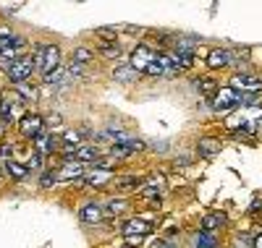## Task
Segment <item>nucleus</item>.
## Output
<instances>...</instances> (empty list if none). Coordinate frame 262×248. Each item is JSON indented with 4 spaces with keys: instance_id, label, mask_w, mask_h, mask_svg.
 <instances>
[{
    "instance_id": "nucleus-35",
    "label": "nucleus",
    "mask_w": 262,
    "mask_h": 248,
    "mask_svg": "<svg viewBox=\"0 0 262 248\" xmlns=\"http://www.w3.org/2000/svg\"><path fill=\"white\" fill-rule=\"evenodd\" d=\"M142 240H144V238H139V235H126V243H128V245H139Z\"/></svg>"
},
{
    "instance_id": "nucleus-37",
    "label": "nucleus",
    "mask_w": 262,
    "mask_h": 248,
    "mask_svg": "<svg viewBox=\"0 0 262 248\" xmlns=\"http://www.w3.org/2000/svg\"><path fill=\"white\" fill-rule=\"evenodd\" d=\"M257 248H262V238H259V240H257Z\"/></svg>"
},
{
    "instance_id": "nucleus-6",
    "label": "nucleus",
    "mask_w": 262,
    "mask_h": 248,
    "mask_svg": "<svg viewBox=\"0 0 262 248\" xmlns=\"http://www.w3.org/2000/svg\"><path fill=\"white\" fill-rule=\"evenodd\" d=\"M152 60H155V53H152L147 44H139V47L134 50V55H131V68L139 71V73H144L147 65H149Z\"/></svg>"
},
{
    "instance_id": "nucleus-16",
    "label": "nucleus",
    "mask_w": 262,
    "mask_h": 248,
    "mask_svg": "<svg viewBox=\"0 0 262 248\" xmlns=\"http://www.w3.org/2000/svg\"><path fill=\"white\" fill-rule=\"evenodd\" d=\"M196 89H200V94H205V97H215L217 92H221V86H217V81L212 76L196 79Z\"/></svg>"
},
{
    "instance_id": "nucleus-27",
    "label": "nucleus",
    "mask_w": 262,
    "mask_h": 248,
    "mask_svg": "<svg viewBox=\"0 0 262 248\" xmlns=\"http://www.w3.org/2000/svg\"><path fill=\"white\" fill-rule=\"evenodd\" d=\"M134 186H142V180L134 178V175H128V178H121V180H118V188H121V191H128V188H134Z\"/></svg>"
},
{
    "instance_id": "nucleus-20",
    "label": "nucleus",
    "mask_w": 262,
    "mask_h": 248,
    "mask_svg": "<svg viewBox=\"0 0 262 248\" xmlns=\"http://www.w3.org/2000/svg\"><path fill=\"white\" fill-rule=\"evenodd\" d=\"M97 53H100V55H105V58H111V60L121 58V47H118L116 42H102L100 47H97Z\"/></svg>"
},
{
    "instance_id": "nucleus-1",
    "label": "nucleus",
    "mask_w": 262,
    "mask_h": 248,
    "mask_svg": "<svg viewBox=\"0 0 262 248\" xmlns=\"http://www.w3.org/2000/svg\"><path fill=\"white\" fill-rule=\"evenodd\" d=\"M238 102H242L238 92H236V89H231V86H226V89H221V92L212 97V110L215 112H228V110L238 107Z\"/></svg>"
},
{
    "instance_id": "nucleus-9",
    "label": "nucleus",
    "mask_w": 262,
    "mask_h": 248,
    "mask_svg": "<svg viewBox=\"0 0 262 248\" xmlns=\"http://www.w3.org/2000/svg\"><path fill=\"white\" fill-rule=\"evenodd\" d=\"M79 217H81V222H86V225H97V222L105 217V209L92 201V204H84V207H81Z\"/></svg>"
},
{
    "instance_id": "nucleus-12",
    "label": "nucleus",
    "mask_w": 262,
    "mask_h": 248,
    "mask_svg": "<svg viewBox=\"0 0 262 248\" xmlns=\"http://www.w3.org/2000/svg\"><path fill=\"white\" fill-rule=\"evenodd\" d=\"M74 160L76 162H97L100 160V152H97V146H92V144H81L76 152H74Z\"/></svg>"
},
{
    "instance_id": "nucleus-11",
    "label": "nucleus",
    "mask_w": 262,
    "mask_h": 248,
    "mask_svg": "<svg viewBox=\"0 0 262 248\" xmlns=\"http://www.w3.org/2000/svg\"><path fill=\"white\" fill-rule=\"evenodd\" d=\"M81 175H84V165H81V162H66V165L55 172L58 180H76V178H81Z\"/></svg>"
},
{
    "instance_id": "nucleus-29",
    "label": "nucleus",
    "mask_w": 262,
    "mask_h": 248,
    "mask_svg": "<svg viewBox=\"0 0 262 248\" xmlns=\"http://www.w3.org/2000/svg\"><path fill=\"white\" fill-rule=\"evenodd\" d=\"M0 160H3V162L13 160V146L8 141H0Z\"/></svg>"
},
{
    "instance_id": "nucleus-5",
    "label": "nucleus",
    "mask_w": 262,
    "mask_h": 248,
    "mask_svg": "<svg viewBox=\"0 0 262 248\" xmlns=\"http://www.w3.org/2000/svg\"><path fill=\"white\" fill-rule=\"evenodd\" d=\"M42 128H45V120H42L39 115H24L21 123H18V133L24 139H37L42 133Z\"/></svg>"
},
{
    "instance_id": "nucleus-2",
    "label": "nucleus",
    "mask_w": 262,
    "mask_h": 248,
    "mask_svg": "<svg viewBox=\"0 0 262 248\" xmlns=\"http://www.w3.org/2000/svg\"><path fill=\"white\" fill-rule=\"evenodd\" d=\"M58 65H60V50H58V44H45V50H42V60L37 63V71L50 76V73L58 71Z\"/></svg>"
},
{
    "instance_id": "nucleus-21",
    "label": "nucleus",
    "mask_w": 262,
    "mask_h": 248,
    "mask_svg": "<svg viewBox=\"0 0 262 248\" xmlns=\"http://www.w3.org/2000/svg\"><path fill=\"white\" fill-rule=\"evenodd\" d=\"M196 248H217V238H215V233L202 230L200 235H196Z\"/></svg>"
},
{
    "instance_id": "nucleus-28",
    "label": "nucleus",
    "mask_w": 262,
    "mask_h": 248,
    "mask_svg": "<svg viewBox=\"0 0 262 248\" xmlns=\"http://www.w3.org/2000/svg\"><path fill=\"white\" fill-rule=\"evenodd\" d=\"M42 167V154L39 152H32L29 160H27V170H39Z\"/></svg>"
},
{
    "instance_id": "nucleus-14",
    "label": "nucleus",
    "mask_w": 262,
    "mask_h": 248,
    "mask_svg": "<svg viewBox=\"0 0 262 248\" xmlns=\"http://www.w3.org/2000/svg\"><path fill=\"white\" fill-rule=\"evenodd\" d=\"M113 79L121 81V84H131V81L139 79V71L131 68V63H123V65H118V68L113 71Z\"/></svg>"
},
{
    "instance_id": "nucleus-36",
    "label": "nucleus",
    "mask_w": 262,
    "mask_h": 248,
    "mask_svg": "<svg viewBox=\"0 0 262 248\" xmlns=\"http://www.w3.org/2000/svg\"><path fill=\"white\" fill-rule=\"evenodd\" d=\"M152 248H173L168 240H155V245H152Z\"/></svg>"
},
{
    "instance_id": "nucleus-19",
    "label": "nucleus",
    "mask_w": 262,
    "mask_h": 248,
    "mask_svg": "<svg viewBox=\"0 0 262 248\" xmlns=\"http://www.w3.org/2000/svg\"><path fill=\"white\" fill-rule=\"evenodd\" d=\"M6 165V172L11 175V178H16V180H24L27 178V165H21V162H16V160H8V162H3Z\"/></svg>"
},
{
    "instance_id": "nucleus-32",
    "label": "nucleus",
    "mask_w": 262,
    "mask_h": 248,
    "mask_svg": "<svg viewBox=\"0 0 262 248\" xmlns=\"http://www.w3.org/2000/svg\"><path fill=\"white\" fill-rule=\"evenodd\" d=\"M233 248H252V238L249 235H238L233 240Z\"/></svg>"
},
{
    "instance_id": "nucleus-4",
    "label": "nucleus",
    "mask_w": 262,
    "mask_h": 248,
    "mask_svg": "<svg viewBox=\"0 0 262 248\" xmlns=\"http://www.w3.org/2000/svg\"><path fill=\"white\" fill-rule=\"evenodd\" d=\"M231 89H236V92L242 94H259L262 92V81L257 76H247V73H236L231 79Z\"/></svg>"
},
{
    "instance_id": "nucleus-34",
    "label": "nucleus",
    "mask_w": 262,
    "mask_h": 248,
    "mask_svg": "<svg viewBox=\"0 0 262 248\" xmlns=\"http://www.w3.org/2000/svg\"><path fill=\"white\" fill-rule=\"evenodd\" d=\"M45 126H50V128H55V126H60V115L55 112V115H50L48 120H45Z\"/></svg>"
},
{
    "instance_id": "nucleus-22",
    "label": "nucleus",
    "mask_w": 262,
    "mask_h": 248,
    "mask_svg": "<svg viewBox=\"0 0 262 248\" xmlns=\"http://www.w3.org/2000/svg\"><path fill=\"white\" fill-rule=\"evenodd\" d=\"M71 60H74V63H79V65H86L90 60H95V53H92L90 47H76Z\"/></svg>"
},
{
    "instance_id": "nucleus-30",
    "label": "nucleus",
    "mask_w": 262,
    "mask_h": 248,
    "mask_svg": "<svg viewBox=\"0 0 262 248\" xmlns=\"http://www.w3.org/2000/svg\"><path fill=\"white\" fill-rule=\"evenodd\" d=\"M144 76H163V68H160V63H158V55H155V60H152V63L147 65Z\"/></svg>"
},
{
    "instance_id": "nucleus-26",
    "label": "nucleus",
    "mask_w": 262,
    "mask_h": 248,
    "mask_svg": "<svg viewBox=\"0 0 262 248\" xmlns=\"http://www.w3.org/2000/svg\"><path fill=\"white\" fill-rule=\"evenodd\" d=\"M123 209H126V201H123V199H113V201H107L105 214H121Z\"/></svg>"
},
{
    "instance_id": "nucleus-18",
    "label": "nucleus",
    "mask_w": 262,
    "mask_h": 248,
    "mask_svg": "<svg viewBox=\"0 0 262 248\" xmlns=\"http://www.w3.org/2000/svg\"><path fill=\"white\" fill-rule=\"evenodd\" d=\"M196 152H200L202 157H212V154L221 152V141H217V139H202L200 146H196Z\"/></svg>"
},
{
    "instance_id": "nucleus-3",
    "label": "nucleus",
    "mask_w": 262,
    "mask_h": 248,
    "mask_svg": "<svg viewBox=\"0 0 262 248\" xmlns=\"http://www.w3.org/2000/svg\"><path fill=\"white\" fill-rule=\"evenodd\" d=\"M6 73H8V79H11L13 84H21V81H27V79L34 73V63H32L29 58H18L16 63H11L8 68H6Z\"/></svg>"
},
{
    "instance_id": "nucleus-33",
    "label": "nucleus",
    "mask_w": 262,
    "mask_h": 248,
    "mask_svg": "<svg viewBox=\"0 0 262 248\" xmlns=\"http://www.w3.org/2000/svg\"><path fill=\"white\" fill-rule=\"evenodd\" d=\"M69 76H74V79H81V76H84V65H79V63H71V65H69Z\"/></svg>"
},
{
    "instance_id": "nucleus-23",
    "label": "nucleus",
    "mask_w": 262,
    "mask_h": 248,
    "mask_svg": "<svg viewBox=\"0 0 262 248\" xmlns=\"http://www.w3.org/2000/svg\"><path fill=\"white\" fill-rule=\"evenodd\" d=\"M13 86H16V94H18L21 100H34V97H37V89H34V86H29L27 81L13 84Z\"/></svg>"
},
{
    "instance_id": "nucleus-7",
    "label": "nucleus",
    "mask_w": 262,
    "mask_h": 248,
    "mask_svg": "<svg viewBox=\"0 0 262 248\" xmlns=\"http://www.w3.org/2000/svg\"><path fill=\"white\" fill-rule=\"evenodd\" d=\"M111 180H113V172H107V170H92V172H84L79 178V183L95 186V188H105V183H111Z\"/></svg>"
},
{
    "instance_id": "nucleus-31",
    "label": "nucleus",
    "mask_w": 262,
    "mask_h": 248,
    "mask_svg": "<svg viewBox=\"0 0 262 248\" xmlns=\"http://www.w3.org/2000/svg\"><path fill=\"white\" fill-rule=\"evenodd\" d=\"M55 180H58V178H55V172H45V175L39 178V186H42V188H50V186L55 183Z\"/></svg>"
},
{
    "instance_id": "nucleus-13",
    "label": "nucleus",
    "mask_w": 262,
    "mask_h": 248,
    "mask_svg": "<svg viewBox=\"0 0 262 248\" xmlns=\"http://www.w3.org/2000/svg\"><path fill=\"white\" fill-rule=\"evenodd\" d=\"M228 219H226V214H221V212H210V214H205L202 217V230H207V233H215L217 228H223Z\"/></svg>"
},
{
    "instance_id": "nucleus-24",
    "label": "nucleus",
    "mask_w": 262,
    "mask_h": 248,
    "mask_svg": "<svg viewBox=\"0 0 262 248\" xmlns=\"http://www.w3.org/2000/svg\"><path fill=\"white\" fill-rule=\"evenodd\" d=\"M81 136H84L81 131H66L60 141H63L66 146H81Z\"/></svg>"
},
{
    "instance_id": "nucleus-15",
    "label": "nucleus",
    "mask_w": 262,
    "mask_h": 248,
    "mask_svg": "<svg viewBox=\"0 0 262 248\" xmlns=\"http://www.w3.org/2000/svg\"><path fill=\"white\" fill-rule=\"evenodd\" d=\"M207 65L210 68H226V65H231V53L228 50H212L207 55Z\"/></svg>"
},
{
    "instance_id": "nucleus-8",
    "label": "nucleus",
    "mask_w": 262,
    "mask_h": 248,
    "mask_svg": "<svg viewBox=\"0 0 262 248\" xmlns=\"http://www.w3.org/2000/svg\"><path fill=\"white\" fill-rule=\"evenodd\" d=\"M139 196H142V199H149L152 204H158L160 196H163V178H158V180H147V183L139 188Z\"/></svg>"
},
{
    "instance_id": "nucleus-10",
    "label": "nucleus",
    "mask_w": 262,
    "mask_h": 248,
    "mask_svg": "<svg viewBox=\"0 0 262 248\" xmlns=\"http://www.w3.org/2000/svg\"><path fill=\"white\" fill-rule=\"evenodd\" d=\"M149 233H152V225L147 219H128L123 225V235H139V238H144Z\"/></svg>"
},
{
    "instance_id": "nucleus-17",
    "label": "nucleus",
    "mask_w": 262,
    "mask_h": 248,
    "mask_svg": "<svg viewBox=\"0 0 262 248\" xmlns=\"http://www.w3.org/2000/svg\"><path fill=\"white\" fill-rule=\"evenodd\" d=\"M34 141H37V144H34V152H39V154H50V152H55V139L48 136L45 131H42Z\"/></svg>"
},
{
    "instance_id": "nucleus-25",
    "label": "nucleus",
    "mask_w": 262,
    "mask_h": 248,
    "mask_svg": "<svg viewBox=\"0 0 262 248\" xmlns=\"http://www.w3.org/2000/svg\"><path fill=\"white\" fill-rule=\"evenodd\" d=\"M116 34H118V29H113V27H100V29H95V37H100L102 42H116Z\"/></svg>"
}]
</instances>
